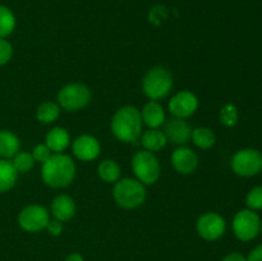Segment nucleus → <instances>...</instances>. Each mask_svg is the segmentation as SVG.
Here are the masks:
<instances>
[{
	"instance_id": "1",
	"label": "nucleus",
	"mask_w": 262,
	"mask_h": 261,
	"mask_svg": "<svg viewBox=\"0 0 262 261\" xmlns=\"http://www.w3.org/2000/svg\"><path fill=\"white\" fill-rule=\"evenodd\" d=\"M41 177L46 186L51 188H64L76 178V164L71 156L66 154H53L50 159L42 164Z\"/></svg>"
},
{
	"instance_id": "2",
	"label": "nucleus",
	"mask_w": 262,
	"mask_h": 261,
	"mask_svg": "<svg viewBox=\"0 0 262 261\" xmlns=\"http://www.w3.org/2000/svg\"><path fill=\"white\" fill-rule=\"evenodd\" d=\"M141 112L135 106H123L117 110L112 119V132L115 137L124 143H136L142 132Z\"/></svg>"
},
{
	"instance_id": "3",
	"label": "nucleus",
	"mask_w": 262,
	"mask_h": 261,
	"mask_svg": "<svg viewBox=\"0 0 262 261\" xmlns=\"http://www.w3.org/2000/svg\"><path fill=\"white\" fill-rule=\"evenodd\" d=\"M113 196L118 206L123 209H136L145 202L146 188L138 179L123 178L115 182Z\"/></svg>"
},
{
	"instance_id": "4",
	"label": "nucleus",
	"mask_w": 262,
	"mask_h": 261,
	"mask_svg": "<svg viewBox=\"0 0 262 261\" xmlns=\"http://www.w3.org/2000/svg\"><path fill=\"white\" fill-rule=\"evenodd\" d=\"M173 89V76L164 67H154L148 69L142 79V91L150 100L164 99Z\"/></svg>"
},
{
	"instance_id": "5",
	"label": "nucleus",
	"mask_w": 262,
	"mask_h": 261,
	"mask_svg": "<svg viewBox=\"0 0 262 261\" xmlns=\"http://www.w3.org/2000/svg\"><path fill=\"white\" fill-rule=\"evenodd\" d=\"M132 170L136 179L143 184H154L160 178L161 168L155 154L147 150H140L132 156Z\"/></svg>"
},
{
	"instance_id": "6",
	"label": "nucleus",
	"mask_w": 262,
	"mask_h": 261,
	"mask_svg": "<svg viewBox=\"0 0 262 261\" xmlns=\"http://www.w3.org/2000/svg\"><path fill=\"white\" fill-rule=\"evenodd\" d=\"M91 101V91L83 83H69L61 87L58 92V102L61 109L67 112H79Z\"/></svg>"
},
{
	"instance_id": "7",
	"label": "nucleus",
	"mask_w": 262,
	"mask_h": 261,
	"mask_svg": "<svg viewBox=\"0 0 262 261\" xmlns=\"http://www.w3.org/2000/svg\"><path fill=\"white\" fill-rule=\"evenodd\" d=\"M233 233L242 242L253 241L261 233V217L253 210L243 209L233 217Z\"/></svg>"
},
{
	"instance_id": "8",
	"label": "nucleus",
	"mask_w": 262,
	"mask_h": 261,
	"mask_svg": "<svg viewBox=\"0 0 262 261\" xmlns=\"http://www.w3.org/2000/svg\"><path fill=\"white\" fill-rule=\"evenodd\" d=\"M232 170L237 176L250 178L262 171V154L256 148H243L233 155Z\"/></svg>"
},
{
	"instance_id": "9",
	"label": "nucleus",
	"mask_w": 262,
	"mask_h": 261,
	"mask_svg": "<svg viewBox=\"0 0 262 261\" xmlns=\"http://www.w3.org/2000/svg\"><path fill=\"white\" fill-rule=\"evenodd\" d=\"M49 220V211L42 205H28L18 215V224L28 233L41 232L46 228Z\"/></svg>"
},
{
	"instance_id": "10",
	"label": "nucleus",
	"mask_w": 262,
	"mask_h": 261,
	"mask_svg": "<svg viewBox=\"0 0 262 261\" xmlns=\"http://www.w3.org/2000/svg\"><path fill=\"white\" fill-rule=\"evenodd\" d=\"M196 229L202 240L212 242V241H217L224 235L227 224H225V220L222 215L217 214V212L209 211L199 217Z\"/></svg>"
},
{
	"instance_id": "11",
	"label": "nucleus",
	"mask_w": 262,
	"mask_h": 261,
	"mask_svg": "<svg viewBox=\"0 0 262 261\" xmlns=\"http://www.w3.org/2000/svg\"><path fill=\"white\" fill-rule=\"evenodd\" d=\"M169 112L174 118H181V119H186V118L191 117L194 114L199 107V99L193 92L188 91V90H183L174 95L169 101Z\"/></svg>"
},
{
	"instance_id": "12",
	"label": "nucleus",
	"mask_w": 262,
	"mask_h": 261,
	"mask_svg": "<svg viewBox=\"0 0 262 261\" xmlns=\"http://www.w3.org/2000/svg\"><path fill=\"white\" fill-rule=\"evenodd\" d=\"M164 133L169 142L174 145H186L191 141L192 128L184 119L181 118H170L164 122Z\"/></svg>"
},
{
	"instance_id": "13",
	"label": "nucleus",
	"mask_w": 262,
	"mask_h": 261,
	"mask_svg": "<svg viewBox=\"0 0 262 261\" xmlns=\"http://www.w3.org/2000/svg\"><path fill=\"white\" fill-rule=\"evenodd\" d=\"M74 156L81 161H92L101 153L99 140L91 135H82L72 143Z\"/></svg>"
},
{
	"instance_id": "14",
	"label": "nucleus",
	"mask_w": 262,
	"mask_h": 261,
	"mask_svg": "<svg viewBox=\"0 0 262 261\" xmlns=\"http://www.w3.org/2000/svg\"><path fill=\"white\" fill-rule=\"evenodd\" d=\"M171 164L179 174L187 176L196 171L199 166V156L189 147L181 146L171 154Z\"/></svg>"
},
{
	"instance_id": "15",
	"label": "nucleus",
	"mask_w": 262,
	"mask_h": 261,
	"mask_svg": "<svg viewBox=\"0 0 262 261\" xmlns=\"http://www.w3.org/2000/svg\"><path fill=\"white\" fill-rule=\"evenodd\" d=\"M50 210L54 219L66 223L76 215L77 206L74 200L69 194H58L51 202Z\"/></svg>"
},
{
	"instance_id": "16",
	"label": "nucleus",
	"mask_w": 262,
	"mask_h": 261,
	"mask_svg": "<svg viewBox=\"0 0 262 261\" xmlns=\"http://www.w3.org/2000/svg\"><path fill=\"white\" fill-rule=\"evenodd\" d=\"M142 122L147 125L148 128H159L165 122V112L160 102L155 100H150L147 104L143 106L141 112Z\"/></svg>"
},
{
	"instance_id": "17",
	"label": "nucleus",
	"mask_w": 262,
	"mask_h": 261,
	"mask_svg": "<svg viewBox=\"0 0 262 261\" xmlns=\"http://www.w3.org/2000/svg\"><path fill=\"white\" fill-rule=\"evenodd\" d=\"M71 143L69 132L63 127H55L46 133L45 145L54 154H61Z\"/></svg>"
},
{
	"instance_id": "18",
	"label": "nucleus",
	"mask_w": 262,
	"mask_h": 261,
	"mask_svg": "<svg viewBox=\"0 0 262 261\" xmlns=\"http://www.w3.org/2000/svg\"><path fill=\"white\" fill-rule=\"evenodd\" d=\"M141 145L145 150L155 153V151L161 150L166 145L168 140L165 137V133L159 128H148L147 130L141 135Z\"/></svg>"
},
{
	"instance_id": "19",
	"label": "nucleus",
	"mask_w": 262,
	"mask_h": 261,
	"mask_svg": "<svg viewBox=\"0 0 262 261\" xmlns=\"http://www.w3.org/2000/svg\"><path fill=\"white\" fill-rule=\"evenodd\" d=\"M20 142L19 138L10 130H0V158L10 159L14 158L19 153Z\"/></svg>"
},
{
	"instance_id": "20",
	"label": "nucleus",
	"mask_w": 262,
	"mask_h": 261,
	"mask_svg": "<svg viewBox=\"0 0 262 261\" xmlns=\"http://www.w3.org/2000/svg\"><path fill=\"white\" fill-rule=\"evenodd\" d=\"M18 171L13 166L12 161L7 159H0V193L8 192L13 188L17 182Z\"/></svg>"
},
{
	"instance_id": "21",
	"label": "nucleus",
	"mask_w": 262,
	"mask_h": 261,
	"mask_svg": "<svg viewBox=\"0 0 262 261\" xmlns=\"http://www.w3.org/2000/svg\"><path fill=\"white\" fill-rule=\"evenodd\" d=\"M60 115V106L54 101H45L36 110V119L42 124L54 123Z\"/></svg>"
},
{
	"instance_id": "22",
	"label": "nucleus",
	"mask_w": 262,
	"mask_h": 261,
	"mask_svg": "<svg viewBox=\"0 0 262 261\" xmlns=\"http://www.w3.org/2000/svg\"><path fill=\"white\" fill-rule=\"evenodd\" d=\"M97 174L100 179L106 183H115L120 178V166L114 160H102L97 166Z\"/></svg>"
},
{
	"instance_id": "23",
	"label": "nucleus",
	"mask_w": 262,
	"mask_h": 261,
	"mask_svg": "<svg viewBox=\"0 0 262 261\" xmlns=\"http://www.w3.org/2000/svg\"><path fill=\"white\" fill-rule=\"evenodd\" d=\"M194 145L202 150L212 147L215 145V135L210 128L207 127H199L192 129V137Z\"/></svg>"
},
{
	"instance_id": "24",
	"label": "nucleus",
	"mask_w": 262,
	"mask_h": 261,
	"mask_svg": "<svg viewBox=\"0 0 262 261\" xmlns=\"http://www.w3.org/2000/svg\"><path fill=\"white\" fill-rule=\"evenodd\" d=\"M15 15L12 9L5 5H0V38L12 35L15 28Z\"/></svg>"
},
{
	"instance_id": "25",
	"label": "nucleus",
	"mask_w": 262,
	"mask_h": 261,
	"mask_svg": "<svg viewBox=\"0 0 262 261\" xmlns=\"http://www.w3.org/2000/svg\"><path fill=\"white\" fill-rule=\"evenodd\" d=\"M35 163L36 161L33 159L32 154L26 153V151L18 153L17 155H14L12 160L13 166H14L18 173H27V171H30L33 168V165H35Z\"/></svg>"
},
{
	"instance_id": "26",
	"label": "nucleus",
	"mask_w": 262,
	"mask_h": 261,
	"mask_svg": "<svg viewBox=\"0 0 262 261\" xmlns=\"http://www.w3.org/2000/svg\"><path fill=\"white\" fill-rule=\"evenodd\" d=\"M238 107L234 104H225L224 106L220 109L219 113V120L223 125L225 127H234L238 123Z\"/></svg>"
},
{
	"instance_id": "27",
	"label": "nucleus",
	"mask_w": 262,
	"mask_h": 261,
	"mask_svg": "<svg viewBox=\"0 0 262 261\" xmlns=\"http://www.w3.org/2000/svg\"><path fill=\"white\" fill-rule=\"evenodd\" d=\"M246 205L250 210H262V186H256L246 196Z\"/></svg>"
},
{
	"instance_id": "28",
	"label": "nucleus",
	"mask_w": 262,
	"mask_h": 261,
	"mask_svg": "<svg viewBox=\"0 0 262 261\" xmlns=\"http://www.w3.org/2000/svg\"><path fill=\"white\" fill-rule=\"evenodd\" d=\"M53 155L50 148L45 145V143H40V145L35 146L32 151V156L35 159V161H38V163L43 164L46 160L50 159V156Z\"/></svg>"
},
{
	"instance_id": "29",
	"label": "nucleus",
	"mask_w": 262,
	"mask_h": 261,
	"mask_svg": "<svg viewBox=\"0 0 262 261\" xmlns=\"http://www.w3.org/2000/svg\"><path fill=\"white\" fill-rule=\"evenodd\" d=\"M13 48L9 41L0 38V67L5 66L12 59Z\"/></svg>"
},
{
	"instance_id": "30",
	"label": "nucleus",
	"mask_w": 262,
	"mask_h": 261,
	"mask_svg": "<svg viewBox=\"0 0 262 261\" xmlns=\"http://www.w3.org/2000/svg\"><path fill=\"white\" fill-rule=\"evenodd\" d=\"M48 230V233L53 237H59V235L63 233V223L59 222V220L54 219V220H49L48 225L45 228Z\"/></svg>"
},
{
	"instance_id": "31",
	"label": "nucleus",
	"mask_w": 262,
	"mask_h": 261,
	"mask_svg": "<svg viewBox=\"0 0 262 261\" xmlns=\"http://www.w3.org/2000/svg\"><path fill=\"white\" fill-rule=\"evenodd\" d=\"M247 261H262V243L256 246L247 256Z\"/></svg>"
},
{
	"instance_id": "32",
	"label": "nucleus",
	"mask_w": 262,
	"mask_h": 261,
	"mask_svg": "<svg viewBox=\"0 0 262 261\" xmlns=\"http://www.w3.org/2000/svg\"><path fill=\"white\" fill-rule=\"evenodd\" d=\"M223 261H247V257L241 252H230L223 257Z\"/></svg>"
},
{
	"instance_id": "33",
	"label": "nucleus",
	"mask_w": 262,
	"mask_h": 261,
	"mask_svg": "<svg viewBox=\"0 0 262 261\" xmlns=\"http://www.w3.org/2000/svg\"><path fill=\"white\" fill-rule=\"evenodd\" d=\"M64 261H84V258H83V256L79 255V253L73 252V253H71V255L67 256L66 260Z\"/></svg>"
},
{
	"instance_id": "34",
	"label": "nucleus",
	"mask_w": 262,
	"mask_h": 261,
	"mask_svg": "<svg viewBox=\"0 0 262 261\" xmlns=\"http://www.w3.org/2000/svg\"><path fill=\"white\" fill-rule=\"evenodd\" d=\"M261 233H262V220H261Z\"/></svg>"
}]
</instances>
